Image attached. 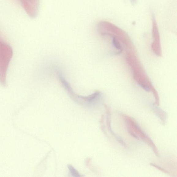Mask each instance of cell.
Returning a JSON list of instances; mask_svg holds the SVG:
<instances>
[{
	"label": "cell",
	"instance_id": "obj_6",
	"mask_svg": "<svg viewBox=\"0 0 177 177\" xmlns=\"http://www.w3.org/2000/svg\"><path fill=\"white\" fill-rule=\"evenodd\" d=\"M151 166L152 167H154L156 168L157 169L161 171H162L164 173L167 174H170V173L169 171L166 170L165 169L163 168L160 167V166L159 165H157L156 164H155L153 163H150V164Z\"/></svg>",
	"mask_w": 177,
	"mask_h": 177
},
{
	"label": "cell",
	"instance_id": "obj_5",
	"mask_svg": "<svg viewBox=\"0 0 177 177\" xmlns=\"http://www.w3.org/2000/svg\"><path fill=\"white\" fill-rule=\"evenodd\" d=\"M72 176L75 177H79L80 176V174L76 169L70 165H69L68 166Z\"/></svg>",
	"mask_w": 177,
	"mask_h": 177
},
{
	"label": "cell",
	"instance_id": "obj_3",
	"mask_svg": "<svg viewBox=\"0 0 177 177\" xmlns=\"http://www.w3.org/2000/svg\"><path fill=\"white\" fill-rule=\"evenodd\" d=\"M111 112H110L109 110H108V111H107V124L109 132L111 134L112 136L114 137L119 143H120L122 146L125 147V148H126L127 145L124 140V139H122L121 137L118 135L117 134L112 130L111 125Z\"/></svg>",
	"mask_w": 177,
	"mask_h": 177
},
{
	"label": "cell",
	"instance_id": "obj_4",
	"mask_svg": "<svg viewBox=\"0 0 177 177\" xmlns=\"http://www.w3.org/2000/svg\"><path fill=\"white\" fill-rule=\"evenodd\" d=\"M154 111L157 116L161 121L163 125H165L168 119V115L165 111L154 104Z\"/></svg>",
	"mask_w": 177,
	"mask_h": 177
},
{
	"label": "cell",
	"instance_id": "obj_2",
	"mask_svg": "<svg viewBox=\"0 0 177 177\" xmlns=\"http://www.w3.org/2000/svg\"><path fill=\"white\" fill-rule=\"evenodd\" d=\"M57 74L59 80L64 89L70 96L73 100L78 102H82L88 104H92L97 102L102 97V93L99 91H96L92 95L84 96L77 95L74 92L69 83L64 78L62 72L59 70L57 71Z\"/></svg>",
	"mask_w": 177,
	"mask_h": 177
},
{
	"label": "cell",
	"instance_id": "obj_1",
	"mask_svg": "<svg viewBox=\"0 0 177 177\" xmlns=\"http://www.w3.org/2000/svg\"><path fill=\"white\" fill-rule=\"evenodd\" d=\"M121 115L125 121L128 132L130 135L138 140L141 139L151 147L155 155L159 157L160 154L156 146L149 136L142 130L135 120L126 115L122 114Z\"/></svg>",
	"mask_w": 177,
	"mask_h": 177
}]
</instances>
